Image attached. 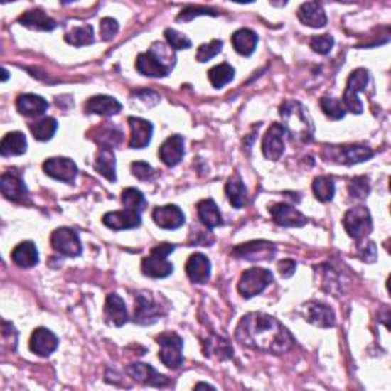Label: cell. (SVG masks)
<instances>
[{"instance_id":"16","label":"cell","mask_w":391,"mask_h":391,"mask_svg":"<svg viewBox=\"0 0 391 391\" xmlns=\"http://www.w3.org/2000/svg\"><path fill=\"white\" fill-rule=\"evenodd\" d=\"M272 220L284 228H301L307 223L306 215H303L292 205L287 203H274L269 208Z\"/></svg>"},{"instance_id":"50","label":"cell","mask_w":391,"mask_h":391,"mask_svg":"<svg viewBox=\"0 0 391 391\" xmlns=\"http://www.w3.org/2000/svg\"><path fill=\"white\" fill-rule=\"evenodd\" d=\"M100 28H101V37L102 40H112L113 37H115L118 34V29H119V25L115 18L112 17H105L101 20L100 23Z\"/></svg>"},{"instance_id":"23","label":"cell","mask_w":391,"mask_h":391,"mask_svg":"<svg viewBox=\"0 0 391 391\" xmlns=\"http://www.w3.org/2000/svg\"><path fill=\"white\" fill-rule=\"evenodd\" d=\"M185 271H187L188 279L193 283L203 284L211 277V262L208 260V257H205L200 252L191 254L187 264H185Z\"/></svg>"},{"instance_id":"41","label":"cell","mask_w":391,"mask_h":391,"mask_svg":"<svg viewBox=\"0 0 391 391\" xmlns=\"http://www.w3.org/2000/svg\"><path fill=\"white\" fill-rule=\"evenodd\" d=\"M312 190L320 202H331L335 196V182L328 176H318L314 179Z\"/></svg>"},{"instance_id":"13","label":"cell","mask_w":391,"mask_h":391,"mask_svg":"<svg viewBox=\"0 0 391 391\" xmlns=\"http://www.w3.org/2000/svg\"><path fill=\"white\" fill-rule=\"evenodd\" d=\"M43 171L53 179L74 183L78 174V167L69 158H49L43 162Z\"/></svg>"},{"instance_id":"43","label":"cell","mask_w":391,"mask_h":391,"mask_svg":"<svg viewBox=\"0 0 391 391\" xmlns=\"http://www.w3.org/2000/svg\"><path fill=\"white\" fill-rule=\"evenodd\" d=\"M222 48H223L222 40L214 38L210 43H203L199 46L198 54H196V60H198L199 63H207V61H210L211 58H214L215 55L222 53Z\"/></svg>"},{"instance_id":"51","label":"cell","mask_w":391,"mask_h":391,"mask_svg":"<svg viewBox=\"0 0 391 391\" xmlns=\"http://www.w3.org/2000/svg\"><path fill=\"white\" fill-rule=\"evenodd\" d=\"M295 267H296V263L294 260L286 259L279 263V272L283 279H291V277L295 274Z\"/></svg>"},{"instance_id":"2","label":"cell","mask_w":391,"mask_h":391,"mask_svg":"<svg viewBox=\"0 0 391 391\" xmlns=\"http://www.w3.org/2000/svg\"><path fill=\"white\" fill-rule=\"evenodd\" d=\"M283 127L291 138L300 142H311L315 133L314 122L307 110L298 101H286L280 107Z\"/></svg>"},{"instance_id":"4","label":"cell","mask_w":391,"mask_h":391,"mask_svg":"<svg viewBox=\"0 0 391 391\" xmlns=\"http://www.w3.org/2000/svg\"><path fill=\"white\" fill-rule=\"evenodd\" d=\"M174 251V245L161 243L150 251V254L142 260V274L150 279H167L173 274L174 266L168 262L167 257Z\"/></svg>"},{"instance_id":"40","label":"cell","mask_w":391,"mask_h":391,"mask_svg":"<svg viewBox=\"0 0 391 391\" xmlns=\"http://www.w3.org/2000/svg\"><path fill=\"white\" fill-rule=\"evenodd\" d=\"M121 202L124 205L126 210L142 213L147 208V199L144 198V194L138 188H126L122 190Z\"/></svg>"},{"instance_id":"49","label":"cell","mask_w":391,"mask_h":391,"mask_svg":"<svg viewBox=\"0 0 391 391\" xmlns=\"http://www.w3.org/2000/svg\"><path fill=\"white\" fill-rule=\"evenodd\" d=\"M132 174L139 181H150L153 178V168L150 164L144 162V161H136L132 164Z\"/></svg>"},{"instance_id":"30","label":"cell","mask_w":391,"mask_h":391,"mask_svg":"<svg viewBox=\"0 0 391 391\" xmlns=\"http://www.w3.org/2000/svg\"><path fill=\"white\" fill-rule=\"evenodd\" d=\"M28 150V141L22 132H9L0 142V154L4 158L20 156Z\"/></svg>"},{"instance_id":"12","label":"cell","mask_w":391,"mask_h":391,"mask_svg":"<svg viewBox=\"0 0 391 391\" xmlns=\"http://www.w3.org/2000/svg\"><path fill=\"white\" fill-rule=\"evenodd\" d=\"M303 316L307 323L321 328H331L336 324L333 309L320 301H309L303 306Z\"/></svg>"},{"instance_id":"14","label":"cell","mask_w":391,"mask_h":391,"mask_svg":"<svg viewBox=\"0 0 391 391\" xmlns=\"http://www.w3.org/2000/svg\"><path fill=\"white\" fill-rule=\"evenodd\" d=\"M326 151H331V159L346 166L365 162L373 158L375 151L365 146H341V147H328Z\"/></svg>"},{"instance_id":"20","label":"cell","mask_w":391,"mask_h":391,"mask_svg":"<svg viewBox=\"0 0 391 391\" xmlns=\"http://www.w3.org/2000/svg\"><path fill=\"white\" fill-rule=\"evenodd\" d=\"M153 220L162 230H178L185 223L183 211L176 205H166L153 210Z\"/></svg>"},{"instance_id":"46","label":"cell","mask_w":391,"mask_h":391,"mask_svg":"<svg viewBox=\"0 0 391 391\" xmlns=\"http://www.w3.org/2000/svg\"><path fill=\"white\" fill-rule=\"evenodd\" d=\"M219 13L215 11V9L213 8H208V6H194V5H190L187 8H183L181 14L178 16V22H190V20H193L194 17H199V16H218Z\"/></svg>"},{"instance_id":"21","label":"cell","mask_w":391,"mask_h":391,"mask_svg":"<svg viewBox=\"0 0 391 391\" xmlns=\"http://www.w3.org/2000/svg\"><path fill=\"white\" fill-rule=\"evenodd\" d=\"M127 373L136 380L139 384L144 385H151V387H166L168 384V377L158 373L151 365L149 364H130L127 367Z\"/></svg>"},{"instance_id":"7","label":"cell","mask_w":391,"mask_h":391,"mask_svg":"<svg viewBox=\"0 0 391 391\" xmlns=\"http://www.w3.org/2000/svg\"><path fill=\"white\" fill-rule=\"evenodd\" d=\"M159 346V359L161 363L170 370H176L183 363V341L182 338L174 332H164L156 338Z\"/></svg>"},{"instance_id":"53","label":"cell","mask_w":391,"mask_h":391,"mask_svg":"<svg viewBox=\"0 0 391 391\" xmlns=\"http://www.w3.org/2000/svg\"><path fill=\"white\" fill-rule=\"evenodd\" d=\"M2 74H4V75H2V81H6V80H8V77H9V75H8V70H6V69H5V68H4V69H2Z\"/></svg>"},{"instance_id":"36","label":"cell","mask_w":391,"mask_h":391,"mask_svg":"<svg viewBox=\"0 0 391 391\" xmlns=\"http://www.w3.org/2000/svg\"><path fill=\"white\" fill-rule=\"evenodd\" d=\"M225 193L228 196V200L234 208H243L248 203V191H246L245 183L239 174H234L225 185Z\"/></svg>"},{"instance_id":"9","label":"cell","mask_w":391,"mask_h":391,"mask_svg":"<svg viewBox=\"0 0 391 391\" xmlns=\"http://www.w3.org/2000/svg\"><path fill=\"white\" fill-rule=\"evenodd\" d=\"M135 316L133 320L142 326H150L156 323L164 315L162 306L156 301L151 292H139L135 295Z\"/></svg>"},{"instance_id":"37","label":"cell","mask_w":391,"mask_h":391,"mask_svg":"<svg viewBox=\"0 0 391 391\" xmlns=\"http://www.w3.org/2000/svg\"><path fill=\"white\" fill-rule=\"evenodd\" d=\"M57 129H58V122L53 117H46L42 119H37L34 122H29V130L33 133V136L37 141H42V142L53 139Z\"/></svg>"},{"instance_id":"22","label":"cell","mask_w":391,"mask_h":391,"mask_svg":"<svg viewBox=\"0 0 391 391\" xmlns=\"http://www.w3.org/2000/svg\"><path fill=\"white\" fill-rule=\"evenodd\" d=\"M122 110V105L113 97L109 95H95L85 102V112L90 115L100 117H113L118 115Z\"/></svg>"},{"instance_id":"24","label":"cell","mask_w":391,"mask_h":391,"mask_svg":"<svg viewBox=\"0 0 391 391\" xmlns=\"http://www.w3.org/2000/svg\"><path fill=\"white\" fill-rule=\"evenodd\" d=\"M0 190H2V194L8 200L13 202H22L28 196V187L23 179L13 171L2 174V178H0Z\"/></svg>"},{"instance_id":"26","label":"cell","mask_w":391,"mask_h":391,"mask_svg":"<svg viewBox=\"0 0 391 391\" xmlns=\"http://www.w3.org/2000/svg\"><path fill=\"white\" fill-rule=\"evenodd\" d=\"M16 107L20 115L28 118H37L45 115V112L49 107V102L43 97L36 94H22L17 97Z\"/></svg>"},{"instance_id":"35","label":"cell","mask_w":391,"mask_h":391,"mask_svg":"<svg viewBox=\"0 0 391 391\" xmlns=\"http://www.w3.org/2000/svg\"><path fill=\"white\" fill-rule=\"evenodd\" d=\"M198 214L199 220L207 226L208 230H214L218 226L223 225V218L220 214V210L213 199H203L198 203Z\"/></svg>"},{"instance_id":"31","label":"cell","mask_w":391,"mask_h":391,"mask_svg":"<svg viewBox=\"0 0 391 391\" xmlns=\"http://www.w3.org/2000/svg\"><path fill=\"white\" fill-rule=\"evenodd\" d=\"M231 43L240 55L250 57L254 54L257 43H259V36H257L252 29L242 28L232 34Z\"/></svg>"},{"instance_id":"33","label":"cell","mask_w":391,"mask_h":391,"mask_svg":"<svg viewBox=\"0 0 391 391\" xmlns=\"http://www.w3.org/2000/svg\"><path fill=\"white\" fill-rule=\"evenodd\" d=\"M90 132H95L97 135H90L89 133V138H92L97 144H100L101 147L112 149V147L121 146L122 141H124V135H122V132L112 124H102Z\"/></svg>"},{"instance_id":"38","label":"cell","mask_w":391,"mask_h":391,"mask_svg":"<svg viewBox=\"0 0 391 391\" xmlns=\"http://www.w3.org/2000/svg\"><path fill=\"white\" fill-rule=\"evenodd\" d=\"M234 75H235V69L228 63L215 65L214 68H211L208 70L210 83L215 89H222L223 86L231 83V81L234 80Z\"/></svg>"},{"instance_id":"8","label":"cell","mask_w":391,"mask_h":391,"mask_svg":"<svg viewBox=\"0 0 391 391\" xmlns=\"http://www.w3.org/2000/svg\"><path fill=\"white\" fill-rule=\"evenodd\" d=\"M272 282L274 275L271 271L263 269V267H251L240 275L237 289L239 294L248 300V298L260 295Z\"/></svg>"},{"instance_id":"34","label":"cell","mask_w":391,"mask_h":391,"mask_svg":"<svg viewBox=\"0 0 391 391\" xmlns=\"http://www.w3.org/2000/svg\"><path fill=\"white\" fill-rule=\"evenodd\" d=\"M11 259L18 267L29 269L38 263V251L33 242H22L13 250Z\"/></svg>"},{"instance_id":"32","label":"cell","mask_w":391,"mask_h":391,"mask_svg":"<svg viewBox=\"0 0 391 391\" xmlns=\"http://www.w3.org/2000/svg\"><path fill=\"white\" fill-rule=\"evenodd\" d=\"M95 170L107 181H117V159L115 153L109 147H100L95 159Z\"/></svg>"},{"instance_id":"10","label":"cell","mask_w":391,"mask_h":391,"mask_svg":"<svg viewBox=\"0 0 391 391\" xmlns=\"http://www.w3.org/2000/svg\"><path fill=\"white\" fill-rule=\"evenodd\" d=\"M275 245L267 240H254L248 243H242L235 246L231 255L235 259H243L250 262H262V260H272L275 255Z\"/></svg>"},{"instance_id":"45","label":"cell","mask_w":391,"mask_h":391,"mask_svg":"<svg viewBox=\"0 0 391 391\" xmlns=\"http://www.w3.org/2000/svg\"><path fill=\"white\" fill-rule=\"evenodd\" d=\"M164 36H166L167 42H168V45H170V48H171L173 50L190 49L191 45H193V43H191V40H190L187 36L182 34V33H179V31L173 29V28L166 29V33H164Z\"/></svg>"},{"instance_id":"44","label":"cell","mask_w":391,"mask_h":391,"mask_svg":"<svg viewBox=\"0 0 391 391\" xmlns=\"http://www.w3.org/2000/svg\"><path fill=\"white\" fill-rule=\"evenodd\" d=\"M348 194L353 199L364 200L370 194V181L367 176H358L353 178L348 183Z\"/></svg>"},{"instance_id":"11","label":"cell","mask_w":391,"mask_h":391,"mask_svg":"<svg viewBox=\"0 0 391 391\" xmlns=\"http://www.w3.org/2000/svg\"><path fill=\"white\" fill-rule=\"evenodd\" d=\"M50 245L53 248L66 257H78L83 252V246H81V240L78 237V234L63 226V228H57L53 235H50Z\"/></svg>"},{"instance_id":"1","label":"cell","mask_w":391,"mask_h":391,"mask_svg":"<svg viewBox=\"0 0 391 391\" xmlns=\"http://www.w3.org/2000/svg\"><path fill=\"white\" fill-rule=\"evenodd\" d=\"M235 339L260 352L283 355L292 348L295 339L277 318L262 312L245 315L235 328Z\"/></svg>"},{"instance_id":"39","label":"cell","mask_w":391,"mask_h":391,"mask_svg":"<svg viewBox=\"0 0 391 391\" xmlns=\"http://www.w3.org/2000/svg\"><path fill=\"white\" fill-rule=\"evenodd\" d=\"M65 40L75 48H81V46H89L94 43L95 40V34H94V26L92 25H86V26H78L74 28L72 31L65 36Z\"/></svg>"},{"instance_id":"5","label":"cell","mask_w":391,"mask_h":391,"mask_svg":"<svg viewBox=\"0 0 391 391\" xmlns=\"http://www.w3.org/2000/svg\"><path fill=\"white\" fill-rule=\"evenodd\" d=\"M368 80H370L368 70L364 68H358L352 72V74H350L344 95H343V101H341L346 110L356 113V115H361L364 112V105L361 102V100L358 98V94L365 89Z\"/></svg>"},{"instance_id":"52","label":"cell","mask_w":391,"mask_h":391,"mask_svg":"<svg viewBox=\"0 0 391 391\" xmlns=\"http://www.w3.org/2000/svg\"><path fill=\"white\" fill-rule=\"evenodd\" d=\"M200 388H208V390H215L213 385H208V384H198L194 387V390H200Z\"/></svg>"},{"instance_id":"15","label":"cell","mask_w":391,"mask_h":391,"mask_svg":"<svg viewBox=\"0 0 391 391\" xmlns=\"http://www.w3.org/2000/svg\"><path fill=\"white\" fill-rule=\"evenodd\" d=\"M284 127L279 124V122H274L267 129L262 144V150L266 159L279 161L282 158V154L284 153Z\"/></svg>"},{"instance_id":"28","label":"cell","mask_w":391,"mask_h":391,"mask_svg":"<svg viewBox=\"0 0 391 391\" xmlns=\"http://www.w3.org/2000/svg\"><path fill=\"white\" fill-rule=\"evenodd\" d=\"M300 22L311 28H324L327 25V16L321 4L318 2H306L296 13Z\"/></svg>"},{"instance_id":"25","label":"cell","mask_w":391,"mask_h":391,"mask_svg":"<svg viewBox=\"0 0 391 391\" xmlns=\"http://www.w3.org/2000/svg\"><path fill=\"white\" fill-rule=\"evenodd\" d=\"M185 141L181 135H171L159 147V158L167 167H176L185 153Z\"/></svg>"},{"instance_id":"27","label":"cell","mask_w":391,"mask_h":391,"mask_svg":"<svg viewBox=\"0 0 391 391\" xmlns=\"http://www.w3.org/2000/svg\"><path fill=\"white\" fill-rule=\"evenodd\" d=\"M105 316L107 324H112L115 327H122L129 321L126 303L118 294L107 295L105 304Z\"/></svg>"},{"instance_id":"29","label":"cell","mask_w":391,"mask_h":391,"mask_svg":"<svg viewBox=\"0 0 391 391\" xmlns=\"http://www.w3.org/2000/svg\"><path fill=\"white\" fill-rule=\"evenodd\" d=\"M18 23L36 31H54L57 28L55 20L42 9H31V11L23 13L18 17Z\"/></svg>"},{"instance_id":"47","label":"cell","mask_w":391,"mask_h":391,"mask_svg":"<svg viewBox=\"0 0 391 391\" xmlns=\"http://www.w3.org/2000/svg\"><path fill=\"white\" fill-rule=\"evenodd\" d=\"M333 45H335V40L332 36H328V34L315 36L311 40V48L315 50L316 54H321V55H327L328 53H331Z\"/></svg>"},{"instance_id":"6","label":"cell","mask_w":391,"mask_h":391,"mask_svg":"<svg viewBox=\"0 0 391 391\" xmlns=\"http://www.w3.org/2000/svg\"><path fill=\"white\" fill-rule=\"evenodd\" d=\"M343 225H344L346 232L350 235V237L358 240V242H361L373 230L372 214H370L368 208L363 207V205L361 207L350 208L344 214Z\"/></svg>"},{"instance_id":"18","label":"cell","mask_w":391,"mask_h":391,"mask_svg":"<svg viewBox=\"0 0 391 391\" xmlns=\"http://www.w3.org/2000/svg\"><path fill=\"white\" fill-rule=\"evenodd\" d=\"M102 223L112 231H124L138 228L141 225V213L122 210V211H112L102 215Z\"/></svg>"},{"instance_id":"48","label":"cell","mask_w":391,"mask_h":391,"mask_svg":"<svg viewBox=\"0 0 391 391\" xmlns=\"http://www.w3.org/2000/svg\"><path fill=\"white\" fill-rule=\"evenodd\" d=\"M356 254H358V257L363 262L373 263V262H376V255H377L376 245L373 242H363V243H359L358 245V250H356Z\"/></svg>"},{"instance_id":"42","label":"cell","mask_w":391,"mask_h":391,"mask_svg":"<svg viewBox=\"0 0 391 391\" xmlns=\"http://www.w3.org/2000/svg\"><path fill=\"white\" fill-rule=\"evenodd\" d=\"M320 106H321V110L324 112V115L333 121L343 119L346 117V109L343 106V102L333 97H328V95L323 97L320 101Z\"/></svg>"},{"instance_id":"3","label":"cell","mask_w":391,"mask_h":391,"mask_svg":"<svg viewBox=\"0 0 391 391\" xmlns=\"http://www.w3.org/2000/svg\"><path fill=\"white\" fill-rule=\"evenodd\" d=\"M174 54L164 43H153L150 50L136 58V69L141 75L150 78H164L174 66Z\"/></svg>"},{"instance_id":"19","label":"cell","mask_w":391,"mask_h":391,"mask_svg":"<svg viewBox=\"0 0 391 391\" xmlns=\"http://www.w3.org/2000/svg\"><path fill=\"white\" fill-rule=\"evenodd\" d=\"M129 126H130V149H146L153 136V124L147 119H142L138 117H130L129 118Z\"/></svg>"},{"instance_id":"17","label":"cell","mask_w":391,"mask_h":391,"mask_svg":"<svg viewBox=\"0 0 391 391\" xmlns=\"http://www.w3.org/2000/svg\"><path fill=\"white\" fill-rule=\"evenodd\" d=\"M58 347V338L54 332H50L46 327H38L31 335L29 348L31 352L38 356L53 355Z\"/></svg>"}]
</instances>
